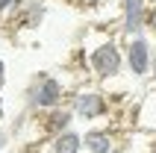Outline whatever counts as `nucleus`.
I'll list each match as a JSON object with an SVG mask.
<instances>
[{
	"label": "nucleus",
	"instance_id": "ddd939ff",
	"mask_svg": "<svg viewBox=\"0 0 156 153\" xmlns=\"http://www.w3.org/2000/svg\"><path fill=\"white\" fill-rule=\"evenodd\" d=\"M147 30H150V33H156V3L150 6V12H147Z\"/></svg>",
	"mask_w": 156,
	"mask_h": 153
},
{
	"label": "nucleus",
	"instance_id": "4468645a",
	"mask_svg": "<svg viewBox=\"0 0 156 153\" xmlns=\"http://www.w3.org/2000/svg\"><path fill=\"white\" fill-rule=\"evenodd\" d=\"M3 85H6V62L0 59V88H3Z\"/></svg>",
	"mask_w": 156,
	"mask_h": 153
},
{
	"label": "nucleus",
	"instance_id": "20e7f679",
	"mask_svg": "<svg viewBox=\"0 0 156 153\" xmlns=\"http://www.w3.org/2000/svg\"><path fill=\"white\" fill-rule=\"evenodd\" d=\"M71 112L77 115L80 121H97V118H106L109 115V97L106 91L94 88V85H83L77 91H71Z\"/></svg>",
	"mask_w": 156,
	"mask_h": 153
},
{
	"label": "nucleus",
	"instance_id": "423d86ee",
	"mask_svg": "<svg viewBox=\"0 0 156 153\" xmlns=\"http://www.w3.org/2000/svg\"><path fill=\"white\" fill-rule=\"evenodd\" d=\"M118 144H121V141L115 138L112 130H106V127H91V130H86V136H83V150L86 153H112Z\"/></svg>",
	"mask_w": 156,
	"mask_h": 153
},
{
	"label": "nucleus",
	"instance_id": "2eb2a0df",
	"mask_svg": "<svg viewBox=\"0 0 156 153\" xmlns=\"http://www.w3.org/2000/svg\"><path fill=\"white\" fill-rule=\"evenodd\" d=\"M112 153H130V150H127V144H118V147H115Z\"/></svg>",
	"mask_w": 156,
	"mask_h": 153
},
{
	"label": "nucleus",
	"instance_id": "7ed1b4c3",
	"mask_svg": "<svg viewBox=\"0 0 156 153\" xmlns=\"http://www.w3.org/2000/svg\"><path fill=\"white\" fill-rule=\"evenodd\" d=\"M121 47H124V65H127V74L133 80H147L153 74V44L144 33L139 35H121Z\"/></svg>",
	"mask_w": 156,
	"mask_h": 153
},
{
	"label": "nucleus",
	"instance_id": "6e6552de",
	"mask_svg": "<svg viewBox=\"0 0 156 153\" xmlns=\"http://www.w3.org/2000/svg\"><path fill=\"white\" fill-rule=\"evenodd\" d=\"M136 124H139L141 133L156 136V91H147V94H144L141 109H139V115H136Z\"/></svg>",
	"mask_w": 156,
	"mask_h": 153
},
{
	"label": "nucleus",
	"instance_id": "f03ea898",
	"mask_svg": "<svg viewBox=\"0 0 156 153\" xmlns=\"http://www.w3.org/2000/svg\"><path fill=\"white\" fill-rule=\"evenodd\" d=\"M24 97H27V109L30 112L47 115V112H53V109L62 106V100L68 97V85L62 83L59 76L47 74V71H38V74L33 76L30 88L24 91Z\"/></svg>",
	"mask_w": 156,
	"mask_h": 153
},
{
	"label": "nucleus",
	"instance_id": "9d476101",
	"mask_svg": "<svg viewBox=\"0 0 156 153\" xmlns=\"http://www.w3.org/2000/svg\"><path fill=\"white\" fill-rule=\"evenodd\" d=\"M41 21H44V3H24L21 24L24 27H38Z\"/></svg>",
	"mask_w": 156,
	"mask_h": 153
},
{
	"label": "nucleus",
	"instance_id": "f8f14e48",
	"mask_svg": "<svg viewBox=\"0 0 156 153\" xmlns=\"http://www.w3.org/2000/svg\"><path fill=\"white\" fill-rule=\"evenodd\" d=\"M9 141H12V133H9V127H3V124H0V150H3V147H9Z\"/></svg>",
	"mask_w": 156,
	"mask_h": 153
},
{
	"label": "nucleus",
	"instance_id": "dca6fc26",
	"mask_svg": "<svg viewBox=\"0 0 156 153\" xmlns=\"http://www.w3.org/2000/svg\"><path fill=\"white\" fill-rule=\"evenodd\" d=\"M0 118H3V97H0Z\"/></svg>",
	"mask_w": 156,
	"mask_h": 153
},
{
	"label": "nucleus",
	"instance_id": "f257e3e1",
	"mask_svg": "<svg viewBox=\"0 0 156 153\" xmlns=\"http://www.w3.org/2000/svg\"><path fill=\"white\" fill-rule=\"evenodd\" d=\"M86 68L94 74V80H115L121 76L124 65V47L115 35L103 33V30H88L86 33Z\"/></svg>",
	"mask_w": 156,
	"mask_h": 153
},
{
	"label": "nucleus",
	"instance_id": "0eeeda50",
	"mask_svg": "<svg viewBox=\"0 0 156 153\" xmlns=\"http://www.w3.org/2000/svg\"><path fill=\"white\" fill-rule=\"evenodd\" d=\"M77 121V115L71 112V106H59V109H53V112H47L44 115V121H41V127L50 133V138L53 136H59V133H65V130H74L71 124Z\"/></svg>",
	"mask_w": 156,
	"mask_h": 153
},
{
	"label": "nucleus",
	"instance_id": "1a4fd4ad",
	"mask_svg": "<svg viewBox=\"0 0 156 153\" xmlns=\"http://www.w3.org/2000/svg\"><path fill=\"white\" fill-rule=\"evenodd\" d=\"M50 153H83V133L65 130L50 138Z\"/></svg>",
	"mask_w": 156,
	"mask_h": 153
},
{
	"label": "nucleus",
	"instance_id": "9b49d317",
	"mask_svg": "<svg viewBox=\"0 0 156 153\" xmlns=\"http://www.w3.org/2000/svg\"><path fill=\"white\" fill-rule=\"evenodd\" d=\"M21 9H24V0H0V18L9 12H21Z\"/></svg>",
	"mask_w": 156,
	"mask_h": 153
},
{
	"label": "nucleus",
	"instance_id": "39448f33",
	"mask_svg": "<svg viewBox=\"0 0 156 153\" xmlns=\"http://www.w3.org/2000/svg\"><path fill=\"white\" fill-rule=\"evenodd\" d=\"M147 0H121V35H139L147 30Z\"/></svg>",
	"mask_w": 156,
	"mask_h": 153
},
{
	"label": "nucleus",
	"instance_id": "f3484780",
	"mask_svg": "<svg viewBox=\"0 0 156 153\" xmlns=\"http://www.w3.org/2000/svg\"><path fill=\"white\" fill-rule=\"evenodd\" d=\"M24 3H41V0H24Z\"/></svg>",
	"mask_w": 156,
	"mask_h": 153
}]
</instances>
